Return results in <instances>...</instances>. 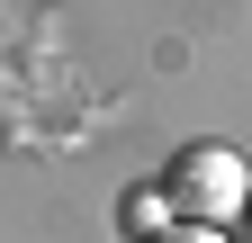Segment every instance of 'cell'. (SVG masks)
I'll return each mask as SVG.
<instances>
[{"mask_svg": "<svg viewBox=\"0 0 252 243\" xmlns=\"http://www.w3.org/2000/svg\"><path fill=\"white\" fill-rule=\"evenodd\" d=\"M162 198L180 207V225H243L252 216V171L234 144H180L171 171H162Z\"/></svg>", "mask_w": 252, "mask_h": 243, "instance_id": "obj_1", "label": "cell"}, {"mask_svg": "<svg viewBox=\"0 0 252 243\" xmlns=\"http://www.w3.org/2000/svg\"><path fill=\"white\" fill-rule=\"evenodd\" d=\"M117 216H126V234H135V243H162V234H180V225H171L180 207H171L162 189H126V207H117Z\"/></svg>", "mask_w": 252, "mask_h": 243, "instance_id": "obj_2", "label": "cell"}, {"mask_svg": "<svg viewBox=\"0 0 252 243\" xmlns=\"http://www.w3.org/2000/svg\"><path fill=\"white\" fill-rule=\"evenodd\" d=\"M162 243H234V234H216V225H180V234H162Z\"/></svg>", "mask_w": 252, "mask_h": 243, "instance_id": "obj_3", "label": "cell"}, {"mask_svg": "<svg viewBox=\"0 0 252 243\" xmlns=\"http://www.w3.org/2000/svg\"><path fill=\"white\" fill-rule=\"evenodd\" d=\"M243 225H252V216H243Z\"/></svg>", "mask_w": 252, "mask_h": 243, "instance_id": "obj_4", "label": "cell"}]
</instances>
